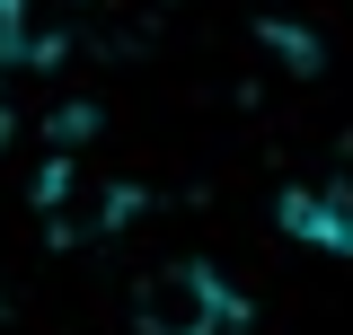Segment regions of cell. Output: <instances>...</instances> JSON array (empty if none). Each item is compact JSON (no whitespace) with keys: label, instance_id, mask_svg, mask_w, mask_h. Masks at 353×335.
Here are the masks:
<instances>
[{"label":"cell","instance_id":"6da1fadb","mask_svg":"<svg viewBox=\"0 0 353 335\" xmlns=\"http://www.w3.org/2000/svg\"><path fill=\"white\" fill-rule=\"evenodd\" d=\"M132 327L141 335H239L248 327V300L203 256H168V265H150L132 283Z\"/></svg>","mask_w":353,"mask_h":335},{"label":"cell","instance_id":"7a4b0ae2","mask_svg":"<svg viewBox=\"0 0 353 335\" xmlns=\"http://www.w3.org/2000/svg\"><path fill=\"white\" fill-rule=\"evenodd\" d=\"M283 230L301 247H318V256H353V141L327 159L318 185H292L283 194Z\"/></svg>","mask_w":353,"mask_h":335}]
</instances>
